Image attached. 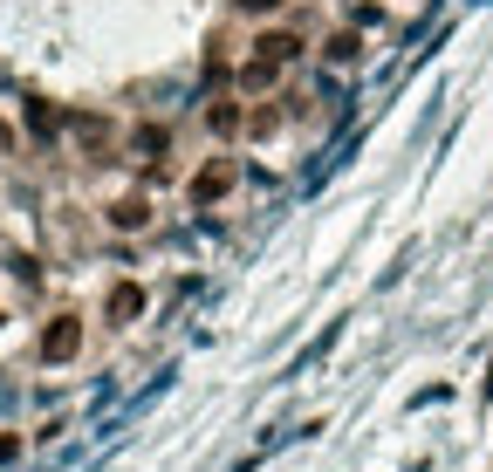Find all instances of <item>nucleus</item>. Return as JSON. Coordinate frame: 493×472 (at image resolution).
Wrapping results in <instances>:
<instances>
[{
    "label": "nucleus",
    "mask_w": 493,
    "mask_h": 472,
    "mask_svg": "<svg viewBox=\"0 0 493 472\" xmlns=\"http://www.w3.org/2000/svg\"><path fill=\"white\" fill-rule=\"evenodd\" d=\"M28 130H34V138H55V130H62L55 103H28Z\"/></svg>",
    "instance_id": "obj_8"
},
{
    "label": "nucleus",
    "mask_w": 493,
    "mask_h": 472,
    "mask_svg": "<svg viewBox=\"0 0 493 472\" xmlns=\"http://www.w3.org/2000/svg\"><path fill=\"white\" fill-rule=\"evenodd\" d=\"M76 350H82V329H76V315L48 322V335H42V356H48V363H69Z\"/></svg>",
    "instance_id": "obj_2"
},
{
    "label": "nucleus",
    "mask_w": 493,
    "mask_h": 472,
    "mask_svg": "<svg viewBox=\"0 0 493 472\" xmlns=\"http://www.w3.org/2000/svg\"><path fill=\"white\" fill-rule=\"evenodd\" d=\"M233 158H213V165H199V178H192V206H213V198H227L233 192Z\"/></svg>",
    "instance_id": "obj_1"
},
{
    "label": "nucleus",
    "mask_w": 493,
    "mask_h": 472,
    "mask_svg": "<svg viewBox=\"0 0 493 472\" xmlns=\"http://www.w3.org/2000/svg\"><path fill=\"white\" fill-rule=\"evenodd\" d=\"M0 151H14V130H7V123H0Z\"/></svg>",
    "instance_id": "obj_12"
},
{
    "label": "nucleus",
    "mask_w": 493,
    "mask_h": 472,
    "mask_svg": "<svg viewBox=\"0 0 493 472\" xmlns=\"http://www.w3.org/2000/svg\"><path fill=\"white\" fill-rule=\"evenodd\" d=\"M254 48H261L267 62H295V55H302V42H295L288 28H267V34H261V42H254Z\"/></svg>",
    "instance_id": "obj_6"
},
{
    "label": "nucleus",
    "mask_w": 493,
    "mask_h": 472,
    "mask_svg": "<svg viewBox=\"0 0 493 472\" xmlns=\"http://www.w3.org/2000/svg\"><path fill=\"white\" fill-rule=\"evenodd\" d=\"M240 7H254V14H267V7H281V0H240Z\"/></svg>",
    "instance_id": "obj_11"
},
{
    "label": "nucleus",
    "mask_w": 493,
    "mask_h": 472,
    "mask_svg": "<svg viewBox=\"0 0 493 472\" xmlns=\"http://www.w3.org/2000/svg\"><path fill=\"white\" fill-rule=\"evenodd\" d=\"M138 308H144V288H130V281L110 288V322H138Z\"/></svg>",
    "instance_id": "obj_4"
},
{
    "label": "nucleus",
    "mask_w": 493,
    "mask_h": 472,
    "mask_svg": "<svg viewBox=\"0 0 493 472\" xmlns=\"http://www.w3.org/2000/svg\"><path fill=\"white\" fill-rule=\"evenodd\" d=\"M356 48H363L356 34H336V42H329V62H356Z\"/></svg>",
    "instance_id": "obj_10"
},
{
    "label": "nucleus",
    "mask_w": 493,
    "mask_h": 472,
    "mask_svg": "<svg viewBox=\"0 0 493 472\" xmlns=\"http://www.w3.org/2000/svg\"><path fill=\"white\" fill-rule=\"evenodd\" d=\"M165 144H171V130H165V123H138V130H130V158H138V165H151V158L165 151Z\"/></svg>",
    "instance_id": "obj_3"
},
{
    "label": "nucleus",
    "mask_w": 493,
    "mask_h": 472,
    "mask_svg": "<svg viewBox=\"0 0 493 472\" xmlns=\"http://www.w3.org/2000/svg\"><path fill=\"white\" fill-rule=\"evenodd\" d=\"M110 226H123V233L151 226V206H144V198H117V206H110Z\"/></svg>",
    "instance_id": "obj_5"
},
{
    "label": "nucleus",
    "mask_w": 493,
    "mask_h": 472,
    "mask_svg": "<svg viewBox=\"0 0 493 472\" xmlns=\"http://www.w3.org/2000/svg\"><path fill=\"white\" fill-rule=\"evenodd\" d=\"M213 130H219V138H233V130H240V110L219 103V110H213Z\"/></svg>",
    "instance_id": "obj_9"
},
{
    "label": "nucleus",
    "mask_w": 493,
    "mask_h": 472,
    "mask_svg": "<svg viewBox=\"0 0 493 472\" xmlns=\"http://www.w3.org/2000/svg\"><path fill=\"white\" fill-rule=\"evenodd\" d=\"M275 69H281V62L254 55V62H246V69H240V90H267V82H275Z\"/></svg>",
    "instance_id": "obj_7"
}]
</instances>
